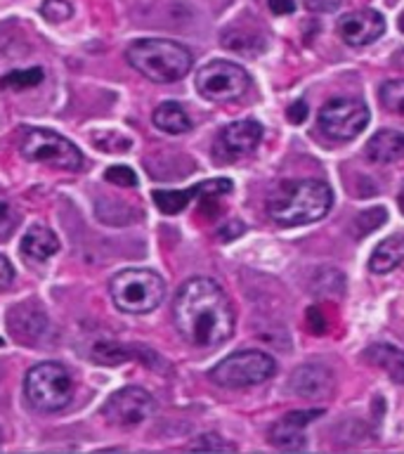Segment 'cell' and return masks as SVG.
<instances>
[{"label":"cell","instance_id":"cell-25","mask_svg":"<svg viewBox=\"0 0 404 454\" xmlns=\"http://www.w3.org/2000/svg\"><path fill=\"white\" fill-rule=\"evenodd\" d=\"M19 225V213L10 204V199L0 194V239H10Z\"/></svg>","mask_w":404,"mask_h":454},{"label":"cell","instance_id":"cell-18","mask_svg":"<svg viewBox=\"0 0 404 454\" xmlns=\"http://www.w3.org/2000/svg\"><path fill=\"white\" fill-rule=\"evenodd\" d=\"M404 262V234H392L388 239H383L374 248V254L369 258V270L376 275H385L390 270Z\"/></svg>","mask_w":404,"mask_h":454},{"label":"cell","instance_id":"cell-6","mask_svg":"<svg viewBox=\"0 0 404 454\" xmlns=\"http://www.w3.org/2000/svg\"><path fill=\"white\" fill-rule=\"evenodd\" d=\"M19 152L27 161L48 163L64 170H78L83 166L81 149L50 128H27L21 135Z\"/></svg>","mask_w":404,"mask_h":454},{"label":"cell","instance_id":"cell-28","mask_svg":"<svg viewBox=\"0 0 404 454\" xmlns=\"http://www.w3.org/2000/svg\"><path fill=\"white\" fill-rule=\"evenodd\" d=\"M191 450H234V445L220 440L218 435H201L197 442H191Z\"/></svg>","mask_w":404,"mask_h":454},{"label":"cell","instance_id":"cell-4","mask_svg":"<svg viewBox=\"0 0 404 454\" xmlns=\"http://www.w3.org/2000/svg\"><path fill=\"white\" fill-rule=\"evenodd\" d=\"M112 298L113 305L120 312L128 315H147L161 303L166 296V284L161 275H156L154 270H120L119 275L112 279Z\"/></svg>","mask_w":404,"mask_h":454},{"label":"cell","instance_id":"cell-32","mask_svg":"<svg viewBox=\"0 0 404 454\" xmlns=\"http://www.w3.org/2000/svg\"><path fill=\"white\" fill-rule=\"evenodd\" d=\"M269 10L275 14H291L296 10L293 0H269Z\"/></svg>","mask_w":404,"mask_h":454},{"label":"cell","instance_id":"cell-33","mask_svg":"<svg viewBox=\"0 0 404 454\" xmlns=\"http://www.w3.org/2000/svg\"><path fill=\"white\" fill-rule=\"evenodd\" d=\"M307 317H310L312 332H317V333L324 332V317H322V315H319L317 308H310V310H307Z\"/></svg>","mask_w":404,"mask_h":454},{"label":"cell","instance_id":"cell-3","mask_svg":"<svg viewBox=\"0 0 404 454\" xmlns=\"http://www.w3.org/2000/svg\"><path fill=\"white\" fill-rule=\"evenodd\" d=\"M128 62L135 71L154 83H173L187 76L194 64V57L184 45L166 38H142L135 41L126 52Z\"/></svg>","mask_w":404,"mask_h":454},{"label":"cell","instance_id":"cell-16","mask_svg":"<svg viewBox=\"0 0 404 454\" xmlns=\"http://www.w3.org/2000/svg\"><path fill=\"white\" fill-rule=\"evenodd\" d=\"M7 325L17 339H28L27 343H34L35 339H41L43 329L48 326V317L38 305H21L10 310Z\"/></svg>","mask_w":404,"mask_h":454},{"label":"cell","instance_id":"cell-11","mask_svg":"<svg viewBox=\"0 0 404 454\" xmlns=\"http://www.w3.org/2000/svg\"><path fill=\"white\" fill-rule=\"evenodd\" d=\"M385 31V20L376 10H354L338 20V35L353 48H364L378 41Z\"/></svg>","mask_w":404,"mask_h":454},{"label":"cell","instance_id":"cell-15","mask_svg":"<svg viewBox=\"0 0 404 454\" xmlns=\"http://www.w3.org/2000/svg\"><path fill=\"white\" fill-rule=\"evenodd\" d=\"M59 251L57 234L45 225H31L21 237V254L31 262H45Z\"/></svg>","mask_w":404,"mask_h":454},{"label":"cell","instance_id":"cell-17","mask_svg":"<svg viewBox=\"0 0 404 454\" xmlns=\"http://www.w3.org/2000/svg\"><path fill=\"white\" fill-rule=\"evenodd\" d=\"M367 156L376 163H392L404 159V133L400 130H378L367 142Z\"/></svg>","mask_w":404,"mask_h":454},{"label":"cell","instance_id":"cell-10","mask_svg":"<svg viewBox=\"0 0 404 454\" xmlns=\"http://www.w3.org/2000/svg\"><path fill=\"white\" fill-rule=\"evenodd\" d=\"M154 411L156 403L147 390L137 388V386H128V388L116 390L106 400L105 407H102V417H106L109 424L130 428V426H140L142 421H147Z\"/></svg>","mask_w":404,"mask_h":454},{"label":"cell","instance_id":"cell-7","mask_svg":"<svg viewBox=\"0 0 404 454\" xmlns=\"http://www.w3.org/2000/svg\"><path fill=\"white\" fill-rule=\"evenodd\" d=\"M276 374V362L268 353L260 350H241L222 362H218L211 369L213 383H218L222 388H248V386H258L265 383L268 379Z\"/></svg>","mask_w":404,"mask_h":454},{"label":"cell","instance_id":"cell-27","mask_svg":"<svg viewBox=\"0 0 404 454\" xmlns=\"http://www.w3.org/2000/svg\"><path fill=\"white\" fill-rule=\"evenodd\" d=\"M105 180L106 183L119 184V187H137V176L128 166H112V168H106Z\"/></svg>","mask_w":404,"mask_h":454},{"label":"cell","instance_id":"cell-23","mask_svg":"<svg viewBox=\"0 0 404 454\" xmlns=\"http://www.w3.org/2000/svg\"><path fill=\"white\" fill-rule=\"evenodd\" d=\"M378 99H381L383 109L404 116V78L383 83L381 90H378Z\"/></svg>","mask_w":404,"mask_h":454},{"label":"cell","instance_id":"cell-9","mask_svg":"<svg viewBox=\"0 0 404 454\" xmlns=\"http://www.w3.org/2000/svg\"><path fill=\"white\" fill-rule=\"evenodd\" d=\"M371 114L357 98H333L319 109V128L333 140H353L367 128Z\"/></svg>","mask_w":404,"mask_h":454},{"label":"cell","instance_id":"cell-31","mask_svg":"<svg viewBox=\"0 0 404 454\" xmlns=\"http://www.w3.org/2000/svg\"><path fill=\"white\" fill-rule=\"evenodd\" d=\"M14 279V270L12 265H10V261H7L5 255H0V289H5V286H10Z\"/></svg>","mask_w":404,"mask_h":454},{"label":"cell","instance_id":"cell-12","mask_svg":"<svg viewBox=\"0 0 404 454\" xmlns=\"http://www.w3.org/2000/svg\"><path fill=\"white\" fill-rule=\"evenodd\" d=\"M262 140V126L258 121H234L227 128H222V133L218 135V152L225 156H241L253 152Z\"/></svg>","mask_w":404,"mask_h":454},{"label":"cell","instance_id":"cell-21","mask_svg":"<svg viewBox=\"0 0 404 454\" xmlns=\"http://www.w3.org/2000/svg\"><path fill=\"white\" fill-rule=\"evenodd\" d=\"M198 197V187H190V190H156L152 194L156 208L163 215H177V213L187 208L190 201Z\"/></svg>","mask_w":404,"mask_h":454},{"label":"cell","instance_id":"cell-19","mask_svg":"<svg viewBox=\"0 0 404 454\" xmlns=\"http://www.w3.org/2000/svg\"><path fill=\"white\" fill-rule=\"evenodd\" d=\"M374 367L383 369L395 383H404V350L390 346V343H374L364 353Z\"/></svg>","mask_w":404,"mask_h":454},{"label":"cell","instance_id":"cell-20","mask_svg":"<svg viewBox=\"0 0 404 454\" xmlns=\"http://www.w3.org/2000/svg\"><path fill=\"white\" fill-rule=\"evenodd\" d=\"M152 121H154V126L159 130L170 135H183L191 130V119L187 116L180 102H163V105H159L154 114H152Z\"/></svg>","mask_w":404,"mask_h":454},{"label":"cell","instance_id":"cell-8","mask_svg":"<svg viewBox=\"0 0 404 454\" xmlns=\"http://www.w3.org/2000/svg\"><path fill=\"white\" fill-rule=\"evenodd\" d=\"M251 88V76L244 67L227 59H215L201 67L197 74V90L211 102H232Z\"/></svg>","mask_w":404,"mask_h":454},{"label":"cell","instance_id":"cell-29","mask_svg":"<svg viewBox=\"0 0 404 454\" xmlns=\"http://www.w3.org/2000/svg\"><path fill=\"white\" fill-rule=\"evenodd\" d=\"M305 7L310 12L326 14V12H336L340 7V0H305Z\"/></svg>","mask_w":404,"mask_h":454},{"label":"cell","instance_id":"cell-1","mask_svg":"<svg viewBox=\"0 0 404 454\" xmlns=\"http://www.w3.org/2000/svg\"><path fill=\"white\" fill-rule=\"evenodd\" d=\"M173 322L190 346H222L234 333V310L229 298L208 277H194L177 289L173 298Z\"/></svg>","mask_w":404,"mask_h":454},{"label":"cell","instance_id":"cell-34","mask_svg":"<svg viewBox=\"0 0 404 454\" xmlns=\"http://www.w3.org/2000/svg\"><path fill=\"white\" fill-rule=\"evenodd\" d=\"M400 31H402V34H404V12L400 14Z\"/></svg>","mask_w":404,"mask_h":454},{"label":"cell","instance_id":"cell-30","mask_svg":"<svg viewBox=\"0 0 404 454\" xmlns=\"http://www.w3.org/2000/svg\"><path fill=\"white\" fill-rule=\"evenodd\" d=\"M307 114H310V109H307V105H305L303 99H298V102H293V105L289 106V121L291 123H296V126L307 119Z\"/></svg>","mask_w":404,"mask_h":454},{"label":"cell","instance_id":"cell-24","mask_svg":"<svg viewBox=\"0 0 404 454\" xmlns=\"http://www.w3.org/2000/svg\"><path fill=\"white\" fill-rule=\"evenodd\" d=\"M388 220V213L383 211L381 206H376V208H369V211L360 213L357 215V220H354V232H357V237H364L367 232H374L376 227H381L383 223Z\"/></svg>","mask_w":404,"mask_h":454},{"label":"cell","instance_id":"cell-14","mask_svg":"<svg viewBox=\"0 0 404 454\" xmlns=\"http://www.w3.org/2000/svg\"><path fill=\"white\" fill-rule=\"evenodd\" d=\"M331 388L333 374L324 364H303L289 379V390L300 397H326Z\"/></svg>","mask_w":404,"mask_h":454},{"label":"cell","instance_id":"cell-22","mask_svg":"<svg viewBox=\"0 0 404 454\" xmlns=\"http://www.w3.org/2000/svg\"><path fill=\"white\" fill-rule=\"evenodd\" d=\"M43 78H45V71L38 69V67H34V69H17L0 78V85L5 90H28V88L41 85Z\"/></svg>","mask_w":404,"mask_h":454},{"label":"cell","instance_id":"cell-2","mask_svg":"<svg viewBox=\"0 0 404 454\" xmlns=\"http://www.w3.org/2000/svg\"><path fill=\"white\" fill-rule=\"evenodd\" d=\"M331 204V187L322 180H291L268 197V215L282 227L307 225L324 218Z\"/></svg>","mask_w":404,"mask_h":454},{"label":"cell","instance_id":"cell-35","mask_svg":"<svg viewBox=\"0 0 404 454\" xmlns=\"http://www.w3.org/2000/svg\"><path fill=\"white\" fill-rule=\"evenodd\" d=\"M400 208H402V213H404V190H402V194H400Z\"/></svg>","mask_w":404,"mask_h":454},{"label":"cell","instance_id":"cell-5","mask_svg":"<svg viewBox=\"0 0 404 454\" xmlns=\"http://www.w3.org/2000/svg\"><path fill=\"white\" fill-rule=\"evenodd\" d=\"M24 395L34 410L52 414V411L69 407L71 397H74V381L62 364L41 362L28 369L27 379H24Z\"/></svg>","mask_w":404,"mask_h":454},{"label":"cell","instance_id":"cell-26","mask_svg":"<svg viewBox=\"0 0 404 454\" xmlns=\"http://www.w3.org/2000/svg\"><path fill=\"white\" fill-rule=\"evenodd\" d=\"M41 14L48 21H66L74 14V7L66 0H45L41 5Z\"/></svg>","mask_w":404,"mask_h":454},{"label":"cell","instance_id":"cell-13","mask_svg":"<svg viewBox=\"0 0 404 454\" xmlns=\"http://www.w3.org/2000/svg\"><path fill=\"white\" fill-rule=\"evenodd\" d=\"M324 414V410H305L291 411L272 426L269 442L279 450H303L305 447V426Z\"/></svg>","mask_w":404,"mask_h":454}]
</instances>
